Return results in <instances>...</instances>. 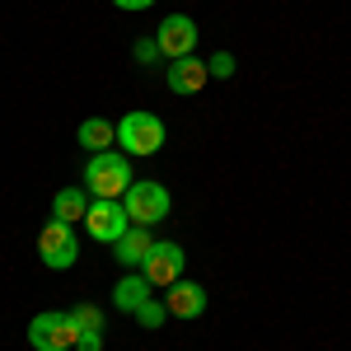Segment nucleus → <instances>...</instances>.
Returning a JSON list of instances; mask_svg holds the SVG:
<instances>
[{"label":"nucleus","instance_id":"obj_1","mask_svg":"<svg viewBox=\"0 0 351 351\" xmlns=\"http://www.w3.org/2000/svg\"><path fill=\"white\" fill-rule=\"evenodd\" d=\"M84 183H89L94 197L117 202V197H127V188H132L136 178H132V164H127L122 150H104V155H89V164H84Z\"/></svg>","mask_w":351,"mask_h":351},{"label":"nucleus","instance_id":"obj_2","mask_svg":"<svg viewBox=\"0 0 351 351\" xmlns=\"http://www.w3.org/2000/svg\"><path fill=\"white\" fill-rule=\"evenodd\" d=\"M117 145H122V155L145 160V155H155L164 145V122L155 112H127V117L117 122Z\"/></svg>","mask_w":351,"mask_h":351},{"label":"nucleus","instance_id":"obj_3","mask_svg":"<svg viewBox=\"0 0 351 351\" xmlns=\"http://www.w3.org/2000/svg\"><path fill=\"white\" fill-rule=\"evenodd\" d=\"M122 206H127V220H132V225H145V230H150V225H160V220L169 216L173 197L164 192V183L136 178L132 188H127V202H122Z\"/></svg>","mask_w":351,"mask_h":351},{"label":"nucleus","instance_id":"obj_4","mask_svg":"<svg viewBox=\"0 0 351 351\" xmlns=\"http://www.w3.org/2000/svg\"><path fill=\"white\" fill-rule=\"evenodd\" d=\"M28 342H33V351H75L80 328L71 319V309H66V314L47 309V314H38V319L28 324Z\"/></svg>","mask_w":351,"mask_h":351},{"label":"nucleus","instance_id":"obj_5","mask_svg":"<svg viewBox=\"0 0 351 351\" xmlns=\"http://www.w3.org/2000/svg\"><path fill=\"white\" fill-rule=\"evenodd\" d=\"M38 258H43V267H52V271L75 267V258H80V234H75V225L47 220V230L38 234Z\"/></svg>","mask_w":351,"mask_h":351},{"label":"nucleus","instance_id":"obj_6","mask_svg":"<svg viewBox=\"0 0 351 351\" xmlns=\"http://www.w3.org/2000/svg\"><path fill=\"white\" fill-rule=\"evenodd\" d=\"M84 225H89V239H99V243H117L127 230H132L127 206L104 202V197H94V202H89V216H84Z\"/></svg>","mask_w":351,"mask_h":351},{"label":"nucleus","instance_id":"obj_7","mask_svg":"<svg viewBox=\"0 0 351 351\" xmlns=\"http://www.w3.org/2000/svg\"><path fill=\"white\" fill-rule=\"evenodd\" d=\"M155 47H160V56H169V61L192 56V47H197V24H192L188 14H169L160 24V33H155Z\"/></svg>","mask_w":351,"mask_h":351},{"label":"nucleus","instance_id":"obj_8","mask_svg":"<svg viewBox=\"0 0 351 351\" xmlns=\"http://www.w3.org/2000/svg\"><path fill=\"white\" fill-rule=\"evenodd\" d=\"M183 267H188V253H183V243H155V253L145 258V276H150V286H173V281H183Z\"/></svg>","mask_w":351,"mask_h":351},{"label":"nucleus","instance_id":"obj_9","mask_svg":"<svg viewBox=\"0 0 351 351\" xmlns=\"http://www.w3.org/2000/svg\"><path fill=\"white\" fill-rule=\"evenodd\" d=\"M164 309H169L173 319H202V314H206V291H202L197 281H173V286L164 291Z\"/></svg>","mask_w":351,"mask_h":351},{"label":"nucleus","instance_id":"obj_10","mask_svg":"<svg viewBox=\"0 0 351 351\" xmlns=\"http://www.w3.org/2000/svg\"><path fill=\"white\" fill-rule=\"evenodd\" d=\"M164 80H169L173 94H202V84L211 80V66L197 61V56H183V61H173V66L164 71Z\"/></svg>","mask_w":351,"mask_h":351},{"label":"nucleus","instance_id":"obj_11","mask_svg":"<svg viewBox=\"0 0 351 351\" xmlns=\"http://www.w3.org/2000/svg\"><path fill=\"white\" fill-rule=\"evenodd\" d=\"M155 253V234L145 230V225H132L122 239L112 243V258L122 263V267H145V258Z\"/></svg>","mask_w":351,"mask_h":351},{"label":"nucleus","instance_id":"obj_12","mask_svg":"<svg viewBox=\"0 0 351 351\" xmlns=\"http://www.w3.org/2000/svg\"><path fill=\"white\" fill-rule=\"evenodd\" d=\"M150 291H155V286H150V276H145V271H127V276L112 286V304H117L122 314H136V309L150 300Z\"/></svg>","mask_w":351,"mask_h":351},{"label":"nucleus","instance_id":"obj_13","mask_svg":"<svg viewBox=\"0 0 351 351\" xmlns=\"http://www.w3.org/2000/svg\"><path fill=\"white\" fill-rule=\"evenodd\" d=\"M75 136H80V145L89 150V155H104L108 145H117V127H112V122H104V117H84Z\"/></svg>","mask_w":351,"mask_h":351},{"label":"nucleus","instance_id":"obj_14","mask_svg":"<svg viewBox=\"0 0 351 351\" xmlns=\"http://www.w3.org/2000/svg\"><path fill=\"white\" fill-rule=\"evenodd\" d=\"M89 216V197H84L80 188H61L52 202V220H66V225H80V220Z\"/></svg>","mask_w":351,"mask_h":351},{"label":"nucleus","instance_id":"obj_15","mask_svg":"<svg viewBox=\"0 0 351 351\" xmlns=\"http://www.w3.org/2000/svg\"><path fill=\"white\" fill-rule=\"evenodd\" d=\"M71 319H75L80 332H104V309H99V304H75Z\"/></svg>","mask_w":351,"mask_h":351},{"label":"nucleus","instance_id":"obj_16","mask_svg":"<svg viewBox=\"0 0 351 351\" xmlns=\"http://www.w3.org/2000/svg\"><path fill=\"white\" fill-rule=\"evenodd\" d=\"M164 314H169L164 304H155V300H145V304L136 309V324H141V328H160V324H164Z\"/></svg>","mask_w":351,"mask_h":351},{"label":"nucleus","instance_id":"obj_17","mask_svg":"<svg viewBox=\"0 0 351 351\" xmlns=\"http://www.w3.org/2000/svg\"><path fill=\"white\" fill-rule=\"evenodd\" d=\"M206 66H211V75H216V80H230V75H234V56H230V52H216Z\"/></svg>","mask_w":351,"mask_h":351},{"label":"nucleus","instance_id":"obj_18","mask_svg":"<svg viewBox=\"0 0 351 351\" xmlns=\"http://www.w3.org/2000/svg\"><path fill=\"white\" fill-rule=\"evenodd\" d=\"M136 61H141V66H155V61H160V47H155V38H141V43H136Z\"/></svg>","mask_w":351,"mask_h":351},{"label":"nucleus","instance_id":"obj_19","mask_svg":"<svg viewBox=\"0 0 351 351\" xmlns=\"http://www.w3.org/2000/svg\"><path fill=\"white\" fill-rule=\"evenodd\" d=\"M75 351H104V332H80Z\"/></svg>","mask_w":351,"mask_h":351},{"label":"nucleus","instance_id":"obj_20","mask_svg":"<svg viewBox=\"0 0 351 351\" xmlns=\"http://www.w3.org/2000/svg\"><path fill=\"white\" fill-rule=\"evenodd\" d=\"M112 5H117V10H127V14H141V10H150L155 0H112Z\"/></svg>","mask_w":351,"mask_h":351}]
</instances>
